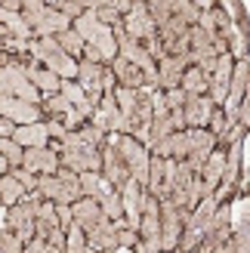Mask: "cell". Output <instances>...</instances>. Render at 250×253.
<instances>
[{"label":"cell","instance_id":"obj_1","mask_svg":"<svg viewBox=\"0 0 250 253\" xmlns=\"http://www.w3.org/2000/svg\"><path fill=\"white\" fill-rule=\"evenodd\" d=\"M152 93L155 90H148V86H142V90L115 86V102L124 118V133L142 142L145 148H148V133H152Z\"/></svg>","mask_w":250,"mask_h":253},{"label":"cell","instance_id":"obj_2","mask_svg":"<svg viewBox=\"0 0 250 253\" xmlns=\"http://www.w3.org/2000/svg\"><path fill=\"white\" fill-rule=\"evenodd\" d=\"M59 155V167L65 170H74V173H102V148H96L93 142H86V139L74 130L68 133L62 142H53L49 145Z\"/></svg>","mask_w":250,"mask_h":253},{"label":"cell","instance_id":"obj_3","mask_svg":"<svg viewBox=\"0 0 250 253\" xmlns=\"http://www.w3.org/2000/svg\"><path fill=\"white\" fill-rule=\"evenodd\" d=\"M28 56L37 62V65H43L46 71H53L59 81H74L78 78V62L56 43V37H31L28 41Z\"/></svg>","mask_w":250,"mask_h":253},{"label":"cell","instance_id":"obj_4","mask_svg":"<svg viewBox=\"0 0 250 253\" xmlns=\"http://www.w3.org/2000/svg\"><path fill=\"white\" fill-rule=\"evenodd\" d=\"M71 31H74V34H81V41H83L86 46H93L96 53L102 56V62H115V59H118V41H115V31L96 19V12L90 9V3H86L83 16L74 19Z\"/></svg>","mask_w":250,"mask_h":253},{"label":"cell","instance_id":"obj_5","mask_svg":"<svg viewBox=\"0 0 250 253\" xmlns=\"http://www.w3.org/2000/svg\"><path fill=\"white\" fill-rule=\"evenodd\" d=\"M22 19L31 28V34H37V37H56V34L71 28V19H65L56 9H49L43 0H25L22 3Z\"/></svg>","mask_w":250,"mask_h":253},{"label":"cell","instance_id":"obj_6","mask_svg":"<svg viewBox=\"0 0 250 253\" xmlns=\"http://www.w3.org/2000/svg\"><path fill=\"white\" fill-rule=\"evenodd\" d=\"M41 201H43L41 192H25V198L19 201V204L6 210L3 229H9L22 244H28L34 238V216H37V204H41Z\"/></svg>","mask_w":250,"mask_h":253},{"label":"cell","instance_id":"obj_7","mask_svg":"<svg viewBox=\"0 0 250 253\" xmlns=\"http://www.w3.org/2000/svg\"><path fill=\"white\" fill-rule=\"evenodd\" d=\"M78 86L86 93V99H90L93 105H99V99L105 96V90H115L118 81H115V74H111V68L99 65V62L81 59L78 62Z\"/></svg>","mask_w":250,"mask_h":253},{"label":"cell","instance_id":"obj_8","mask_svg":"<svg viewBox=\"0 0 250 253\" xmlns=\"http://www.w3.org/2000/svg\"><path fill=\"white\" fill-rule=\"evenodd\" d=\"M136 253H161V201L142 195V219H139V244Z\"/></svg>","mask_w":250,"mask_h":253},{"label":"cell","instance_id":"obj_9","mask_svg":"<svg viewBox=\"0 0 250 253\" xmlns=\"http://www.w3.org/2000/svg\"><path fill=\"white\" fill-rule=\"evenodd\" d=\"M115 139V145L121 151V158L124 164H127V173H130V179L133 182H139L142 188L148 185V161H152V155H148V148L142 142H136L133 136L127 133H121V136H111Z\"/></svg>","mask_w":250,"mask_h":253},{"label":"cell","instance_id":"obj_10","mask_svg":"<svg viewBox=\"0 0 250 253\" xmlns=\"http://www.w3.org/2000/svg\"><path fill=\"white\" fill-rule=\"evenodd\" d=\"M185 216L189 213L173 207L170 201L161 204V253H173L179 244V235H182V225H185Z\"/></svg>","mask_w":250,"mask_h":253},{"label":"cell","instance_id":"obj_11","mask_svg":"<svg viewBox=\"0 0 250 253\" xmlns=\"http://www.w3.org/2000/svg\"><path fill=\"white\" fill-rule=\"evenodd\" d=\"M121 28L127 31L133 41H139V43H148V41H155V37H158V28H155L152 16H148V6L142 3V0H133L130 12L121 22Z\"/></svg>","mask_w":250,"mask_h":253},{"label":"cell","instance_id":"obj_12","mask_svg":"<svg viewBox=\"0 0 250 253\" xmlns=\"http://www.w3.org/2000/svg\"><path fill=\"white\" fill-rule=\"evenodd\" d=\"M241 151H244V139H235V142L226 148V170H222L219 188L213 192V198L219 201V204L232 195V188L238 185V176H241Z\"/></svg>","mask_w":250,"mask_h":253},{"label":"cell","instance_id":"obj_13","mask_svg":"<svg viewBox=\"0 0 250 253\" xmlns=\"http://www.w3.org/2000/svg\"><path fill=\"white\" fill-rule=\"evenodd\" d=\"M90 121L102 133H115V136L124 133V118H121V108L115 102V90H105V96L99 99V105H96V111H93Z\"/></svg>","mask_w":250,"mask_h":253},{"label":"cell","instance_id":"obj_14","mask_svg":"<svg viewBox=\"0 0 250 253\" xmlns=\"http://www.w3.org/2000/svg\"><path fill=\"white\" fill-rule=\"evenodd\" d=\"M232 74H235V59L229 53H222L216 59V68H213V74H210V86H207V96H210V102H213L216 108H222V102H226V96H229Z\"/></svg>","mask_w":250,"mask_h":253},{"label":"cell","instance_id":"obj_15","mask_svg":"<svg viewBox=\"0 0 250 253\" xmlns=\"http://www.w3.org/2000/svg\"><path fill=\"white\" fill-rule=\"evenodd\" d=\"M83 235H86V244H90L93 253H115V250L121 247V244H118V229H115V222H111L105 213H102V216H99Z\"/></svg>","mask_w":250,"mask_h":253},{"label":"cell","instance_id":"obj_16","mask_svg":"<svg viewBox=\"0 0 250 253\" xmlns=\"http://www.w3.org/2000/svg\"><path fill=\"white\" fill-rule=\"evenodd\" d=\"M170 136H173V124H170L164 93H152V133H148V148L155 151L161 142H167Z\"/></svg>","mask_w":250,"mask_h":253},{"label":"cell","instance_id":"obj_17","mask_svg":"<svg viewBox=\"0 0 250 253\" xmlns=\"http://www.w3.org/2000/svg\"><path fill=\"white\" fill-rule=\"evenodd\" d=\"M213 148H216V136L207 130V126H201V130H195V126H189V161L192 164V170L195 173H201L204 167V161L213 155Z\"/></svg>","mask_w":250,"mask_h":253},{"label":"cell","instance_id":"obj_18","mask_svg":"<svg viewBox=\"0 0 250 253\" xmlns=\"http://www.w3.org/2000/svg\"><path fill=\"white\" fill-rule=\"evenodd\" d=\"M0 115H3L9 124H41L43 118V108L41 105H31V102H22V99H9V96H0Z\"/></svg>","mask_w":250,"mask_h":253},{"label":"cell","instance_id":"obj_19","mask_svg":"<svg viewBox=\"0 0 250 253\" xmlns=\"http://www.w3.org/2000/svg\"><path fill=\"white\" fill-rule=\"evenodd\" d=\"M102 176H105V182L111 185V188H124V182L130 179V173H127V164H124V158H121V151H118V145H115V139H111L108 145H102Z\"/></svg>","mask_w":250,"mask_h":253},{"label":"cell","instance_id":"obj_20","mask_svg":"<svg viewBox=\"0 0 250 253\" xmlns=\"http://www.w3.org/2000/svg\"><path fill=\"white\" fill-rule=\"evenodd\" d=\"M22 170H28L34 176H53L59 170V155L49 145L46 148H25Z\"/></svg>","mask_w":250,"mask_h":253},{"label":"cell","instance_id":"obj_21","mask_svg":"<svg viewBox=\"0 0 250 253\" xmlns=\"http://www.w3.org/2000/svg\"><path fill=\"white\" fill-rule=\"evenodd\" d=\"M192 62H189V56H164L158 62V86L161 90H176V86L182 84V74H185V68H189Z\"/></svg>","mask_w":250,"mask_h":253},{"label":"cell","instance_id":"obj_22","mask_svg":"<svg viewBox=\"0 0 250 253\" xmlns=\"http://www.w3.org/2000/svg\"><path fill=\"white\" fill-rule=\"evenodd\" d=\"M142 195H145V188L139 182H133L127 179L121 188V201H124V219H127L130 229L139 232V219H142Z\"/></svg>","mask_w":250,"mask_h":253},{"label":"cell","instance_id":"obj_23","mask_svg":"<svg viewBox=\"0 0 250 253\" xmlns=\"http://www.w3.org/2000/svg\"><path fill=\"white\" fill-rule=\"evenodd\" d=\"M213 102H210V96H198V93H185V126H195V130H201V126L210 124V115H213Z\"/></svg>","mask_w":250,"mask_h":253},{"label":"cell","instance_id":"obj_24","mask_svg":"<svg viewBox=\"0 0 250 253\" xmlns=\"http://www.w3.org/2000/svg\"><path fill=\"white\" fill-rule=\"evenodd\" d=\"M37 192H41V198L49 201V204H74V201H81L56 173L53 176H37Z\"/></svg>","mask_w":250,"mask_h":253},{"label":"cell","instance_id":"obj_25","mask_svg":"<svg viewBox=\"0 0 250 253\" xmlns=\"http://www.w3.org/2000/svg\"><path fill=\"white\" fill-rule=\"evenodd\" d=\"M22 71H25V78L31 81V86H34V90L41 93V96H56V93H59V86H62V81L56 78L53 71H46L43 65H37L34 59H28V65H25Z\"/></svg>","mask_w":250,"mask_h":253},{"label":"cell","instance_id":"obj_26","mask_svg":"<svg viewBox=\"0 0 250 253\" xmlns=\"http://www.w3.org/2000/svg\"><path fill=\"white\" fill-rule=\"evenodd\" d=\"M222 170H226V151H222V148H213V155H210V158L204 161V167H201V192H204V198L213 195L216 188H219Z\"/></svg>","mask_w":250,"mask_h":253},{"label":"cell","instance_id":"obj_27","mask_svg":"<svg viewBox=\"0 0 250 253\" xmlns=\"http://www.w3.org/2000/svg\"><path fill=\"white\" fill-rule=\"evenodd\" d=\"M111 74H115L118 86H127V90H142V86H148L145 74L133 65V62H127L124 56H118L115 62H111Z\"/></svg>","mask_w":250,"mask_h":253},{"label":"cell","instance_id":"obj_28","mask_svg":"<svg viewBox=\"0 0 250 253\" xmlns=\"http://www.w3.org/2000/svg\"><path fill=\"white\" fill-rule=\"evenodd\" d=\"M12 139L22 145V148H46L49 142V133H46V124H25V126H16Z\"/></svg>","mask_w":250,"mask_h":253},{"label":"cell","instance_id":"obj_29","mask_svg":"<svg viewBox=\"0 0 250 253\" xmlns=\"http://www.w3.org/2000/svg\"><path fill=\"white\" fill-rule=\"evenodd\" d=\"M216 207H219V201H216L213 195H207V198H201V204H198V207H195V210H192L185 219H189V222H192V225H195V229L201 232V235H207V232H210V225H213Z\"/></svg>","mask_w":250,"mask_h":253},{"label":"cell","instance_id":"obj_30","mask_svg":"<svg viewBox=\"0 0 250 253\" xmlns=\"http://www.w3.org/2000/svg\"><path fill=\"white\" fill-rule=\"evenodd\" d=\"M59 96H65L68 102L74 105V111H81V115H83L86 121L93 118V111H96V105L90 102V99H86V93H83V90H81V86L74 84V81H62V86H59Z\"/></svg>","mask_w":250,"mask_h":253},{"label":"cell","instance_id":"obj_31","mask_svg":"<svg viewBox=\"0 0 250 253\" xmlns=\"http://www.w3.org/2000/svg\"><path fill=\"white\" fill-rule=\"evenodd\" d=\"M164 102H167V111H170V124H173V133L185 130V90H167L164 93Z\"/></svg>","mask_w":250,"mask_h":253},{"label":"cell","instance_id":"obj_32","mask_svg":"<svg viewBox=\"0 0 250 253\" xmlns=\"http://www.w3.org/2000/svg\"><path fill=\"white\" fill-rule=\"evenodd\" d=\"M0 28H6L9 37H16V41H31V28L25 25L22 12H9L0 6Z\"/></svg>","mask_w":250,"mask_h":253},{"label":"cell","instance_id":"obj_33","mask_svg":"<svg viewBox=\"0 0 250 253\" xmlns=\"http://www.w3.org/2000/svg\"><path fill=\"white\" fill-rule=\"evenodd\" d=\"M81 192H83V198L102 201V198L111 192V185L105 182L102 173H81Z\"/></svg>","mask_w":250,"mask_h":253},{"label":"cell","instance_id":"obj_34","mask_svg":"<svg viewBox=\"0 0 250 253\" xmlns=\"http://www.w3.org/2000/svg\"><path fill=\"white\" fill-rule=\"evenodd\" d=\"M22 198H25V185L16 179V176H12V173L0 176V201H3L6 207H16Z\"/></svg>","mask_w":250,"mask_h":253},{"label":"cell","instance_id":"obj_35","mask_svg":"<svg viewBox=\"0 0 250 253\" xmlns=\"http://www.w3.org/2000/svg\"><path fill=\"white\" fill-rule=\"evenodd\" d=\"M207 86H210V78H207L204 71H198L195 65H189V68H185V74H182V84H179V90L204 96V93H207Z\"/></svg>","mask_w":250,"mask_h":253},{"label":"cell","instance_id":"obj_36","mask_svg":"<svg viewBox=\"0 0 250 253\" xmlns=\"http://www.w3.org/2000/svg\"><path fill=\"white\" fill-rule=\"evenodd\" d=\"M41 108H43V115H46L49 121H62L74 105L68 102L65 96H59V93H56V96H43V99H41Z\"/></svg>","mask_w":250,"mask_h":253},{"label":"cell","instance_id":"obj_37","mask_svg":"<svg viewBox=\"0 0 250 253\" xmlns=\"http://www.w3.org/2000/svg\"><path fill=\"white\" fill-rule=\"evenodd\" d=\"M0 158L9 164V170H19L22 167V158H25V148L12 136H0Z\"/></svg>","mask_w":250,"mask_h":253},{"label":"cell","instance_id":"obj_38","mask_svg":"<svg viewBox=\"0 0 250 253\" xmlns=\"http://www.w3.org/2000/svg\"><path fill=\"white\" fill-rule=\"evenodd\" d=\"M56 43L62 46V49H65V53L74 59V62H78V59H83V41H81V34H74L71 28L68 31H62V34H56Z\"/></svg>","mask_w":250,"mask_h":253},{"label":"cell","instance_id":"obj_39","mask_svg":"<svg viewBox=\"0 0 250 253\" xmlns=\"http://www.w3.org/2000/svg\"><path fill=\"white\" fill-rule=\"evenodd\" d=\"M65 253H93L90 244H86V235L81 225H68V232H65Z\"/></svg>","mask_w":250,"mask_h":253},{"label":"cell","instance_id":"obj_40","mask_svg":"<svg viewBox=\"0 0 250 253\" xmlns=\"http://www.w3.org/2000/svg\"><path fill=\"white\" fill-rule=\"evenodd\" d=\"M148 16H152L155 28H161V25H167L173 19V0H148Z\"/></svg>","mask_w":250,"mask_h":253},{"label":"cell","instance_id":"obj_41","mask_svg":"<svg viewBox=\"0 0 250 253\" xmlns=\"http://www.w3.org/2000/svg\"><path fill=\"white\" fill-rule=\"evenodd\" d=\"M99 207H102V213H105L111 222L124 219V201H121V192H118V188H111V192L99 201Z\"/></svg>","mask_w":250,"mask_h":253},{"label":"cell","instance_id":"obj_42","mask_svg":"<svg viewBox=\"0 0 250 253\" xmlns=\"http://www.w3.org/2000/svg\"><path fill=\"white\" fill-rule=\"evenodd\" d=\"M46 6L56 9V12H62L65 19H78V16H83V9H86L83 0H49Z\"/></svg>","mask_w":250,"mask_h":253},{"label":"cell","instance_id":"obj_43","mask_svg":"<svg viewBox=\"0 0 250 253\" xmlns=\"http://www.w3.org/2000/svg\"><path fill=\"white\" fill-rule=\"evenodd\" d=\"M232 247L235 253H250V225L247 222H232Z\"/></svg>","mask_w":250,"mask_h":253},{"label":"cell","instance_id":"obj_44","mask_svg":"<svg viewBox=\"0 0 250 253\" xmlns=\"http://www.w3.org/2000/svg\"><path fill=\"white\" fill-rule=\"evenodd\" d=\"M115 229H118V244L121 247H136V244H139V232H136V229H130V225H127V219H118L115 222Z\"/></svg>","mask_w":250,"mask_h":253},{"label":"cell","instance_id":"obj_45","mask_svg":"<svg viewBox=\"0 0 250 253\" xmlns=\"http://www.w3.org/2000/svg\"><path fill=\"white\" fill-rule=\"evenodd\" d=\"M0 253H25V244L3 225H0Z\"/></svg>","mask_w":250,"mask_h":253},{"label":"cell","instance_id":"obj_46","mask_svg":"<svg viewBox=\"0 0 250 253\" xmlns=\"http://www.w3.org/2000/svg\"><path fill=\"white\" fill-rule=\"evenodd\" d=\"M25 253H65V250H59V247H53V244H46L43 238H31L28 244H25Z\"/></svg>","mask_w":250,"mask_h":253},{"label":"cell","instance_id":"obj_47","mask_svg":"<svg viewBox=\"0 0 250 253\" xmlns=\"http://www.w3.org/2000/svg\"><path fill=\"white\" fill-rule=\"evenodd\" d=\"M9 173H12V176H16V179L25 185V192H37V176H34V173L22 170V167H19V170H9Z\"/></svg>","mask_w":250,"mask_h":253},{"label":"cell","instance_id":"obj_48","mask_svg":"<svg viewBox=\"0 0 250 253\" xmlns=\"http://www.w3.org/2000/svg\"><path fill=\"white\" fill-rule=\"evenodd\" d=\"M238 126H241V130H250V86H247L244 102H241V108H238Z\"/></svg>","mask_w":250,"mask_h":253},{"label":"cell","instance_id":"obj_49","mask_svg":"<svg viewBox=\"0 0 250 253\" xmlns=\"http://www.w3.org/2000/svg\"><path fill=\"white\" fill-rule=\"evenodd\" d=\"M46 133H49V139H56V142H62V139L68 136V130L62 126V121H46Z\"/></svg>","mask_w":250,"mask_h":253},{"label":"cell","instance_id":"obj_50","mask_svg":"<svg viewBox=\"0 0 250 253\" xmlns=\"http://www.w3.org/2000/svg\"><path fill=\"white\" fill-rule=\"evenodd\" d=\"M16 133V124H9L3 115H0V136H12Z\"/></svg>","mask_w":250,"mask_h":253},{"label":"cell","instance_id":"obj_51","mask_svg":"<svg viewBox=\"0 0 250 253\" xmlns=\"http://www.w3.org/2000/svg\"><path fill=\"white\" fill-rule=\"evenodd\" d=\"M241 182H244V192H247V198H250V167L244 170V179H241Z\"/></svg>","mask_w":250,"mask_h":253},{"label":"cell","instance_id":"obj_52","mask_svg":"<svg viewBox=\"0 0 250 253\" xmlns=\"http://www.w3.org/2000/svg\"><path fill=\"white\" fill-rule=\"evenodd\" d=\"M6 173H9V164H6L3 158H0V176H6Z\"/></svg>","mask_w":250,"mask_h":253}]
</instances>
